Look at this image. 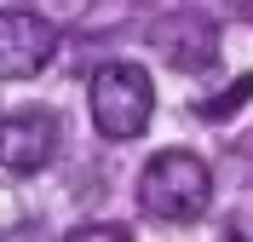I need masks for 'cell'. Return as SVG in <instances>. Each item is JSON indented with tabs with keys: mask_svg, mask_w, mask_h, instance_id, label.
Listing matches in <instances>:
<instances>
[{
	"mask_svg": "<svg viewBox=\"0 0 253 242\" xmlns=\"http://www.w3.org/2000/svg\"><path fill=\"white\" fill-rule=\"evenodd\" d=\"M248 98H253V75H242V81H230V93H224V98H207L202 115H213V121H219V115H230L236 104H248Z\"/></svg>",
	"mask_w": 253,
	"mask_h": 242,
	"instance_id": "5",
	"label": "cell"
},
{
	"mask_svg": "<svg viewBox=\"0 0 253 242\" xmlns=\"http://www.w3.org/2000/svg\"><path fill=\"white\" fill-rule=\"evenodd\" d=\"M58 52V29H52L41 12H23V6H6L0 12V81H29L52 64Z\"/></svg>",
	"mask_w": 253,
	"mask_h": 242,
	"instance_id": "4",
	"label": "cell"
},
{
	"mask_svg": "<svg viewBox=\"0 0 253 242\" xmlns=\"http://www.w3.org/2000/svg\"><path fill=\"white\" fill-rule=\"evenodd\" d=\"M86 104H92V127L110 139V145H126V139H138L150 127V115H156V81L144 64H104L86 87Z\"/></svg>",
	"mask_w": 253,
	"mask_h": 242,
	"instance_id": "2",
	"label": "cell"
},
{
	"mask_svg": "<svg viewBox=\"0 0 253 242\" xmlns=\"http://www.w3.org/2000/svg\"><path fill=\"white\" fill-rule=\"evenodd\" d=\"M224 242H253V219H248V213H242V219H236V225H230V231H224Z\"/></svg>",
	"mask_w": 253,
	"mask_h": 242,
	"instance_id": "7",
	"label": "cell"
},
{
	"mask_svg": "<svg viewBox=\"0 0 253 242\" xmlns=\"http://www.w3.org/2000/svg\"><path fill=\"white\" fill-rule=\"evenodd\" d=\"M63 242H132L121 225H81V231H69Z\"/></svg>",
	"mask_w": 253,
	"mask_h": 242,
	"instance_id": "6",
	"label": "cell"
},
{
	"mask_svg": "<svg viewBox=\"0 0 253 242\" xmlns=\"http://www.w3.org/2000/svg\"><path fill=\"white\" fill-rule=\"evenodd\" d=\"M138 202H144L150 219L190 225L213 202V173H207V161L196 150H161V156L144 161V173H138Z\"/></svg>",
	"mask_w": 253,
	"mask_h": 242,
	"instance_id": "1",
	"label": "cell"
},
{
	"mask_svg": "<svg viewBox=\"0 0 253 242\" xmlns=\"http://www.w3.org/2000/svg\"><path fill=\"white\" fill-rule=\"evenodd\" d=\"M0 242H41V237H35V231H23V237H17V231H6Z\"/></svg>",
	"mask_w": 253,
	"mask_h": 242,
	"instance_id": "8",
	"label": "cell"
},
{
	"mask_svg": "<svg viewBox=\"0 0 253 242\" xmlns=\"http://www.w3.org/2000/svg\"><path fill=\"white\" fill-rule=\"evenodd\" d=\"M52 156H58V115L52 110L23 104V110L0 115V167H6V173L29 179V173H41Z\"/></svg>",
	"mask_w": 253,
	"mask_h": 242,
	"instance_id": "3",
	"label": "cell"
}]
</instances>
